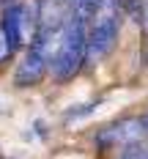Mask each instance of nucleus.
<instances>
[{"mask_svg":"<svg viewBox=\"0 0 148 159\" xmlns=\"http://www.w3.org/2000/svg\"><path fill=\"white\" fill-rule=\"evenodd\" d=\"M88 63V22L74 14H66L58 47L49 61V74L55 82H69Z\"/></svg>","mask_w":148,"mask_h":159,"instance_id":"f257e3e1","label":"nucleus"},{"mask_svg":"<svg viewBox=\"0 0 148 159\" xmlns=\"http://www.w3.org/2000/svg\"><path fill=\"white\" fill-rule=\"evenodd\" d=\"M38 30V3H19L11 0L3 6V14H0V33L6 36L11 52H19L25 44H30L33 36Z\"/></svg>","mask_w":148,"mask_h":159,"instance_id":"f03ea898","label":"nucleus"},{"mask_svg":"<svg viewBox=\"0 0 148 159\" xmlns=\"http://www.w3.org/2000/svg\"><path fill=\"white\" fill-rule=\"evenodd\" d=\"M121 33V6L118 0H107L96 19L88 22V63H96L113 52Z\"/></svg>","mask_w":148,"mask_h":159,"instance_id":"7ed1b4c3","label":"nucleus"},{"mask_svg":"<svg viewBox=\"0 0 148 159\" xmlns=\"http://www.w3.org/2000/svg\"><path fill=\"white\" fill-rule=\"evenodd\" d=\"M146 137H148L146 121L132 115V118H121V121H115L110 126L99 129L93 143L101 151H123V148H129L134 143H143Z\"/></svg>","mask_w":148,"mask_h":159,"instance_id":"20e7f679","label":"nucleus"},{"mask_svg":"<svg viewBox=\"0 0 148 159\" xmlns=\"http://www.w3.org/2000/svg\"><path fill=\"white\" fill-rule=\"evenodd\" d=\"M104 3H107V0H69V14L91 22V19L99 16V11L104 8Z\"/></svg>","mask_w":148,"mask_h":159,"instance_id":"39448f33","label":"nucleus"},{"mask_svg":"<svg viewBox=\"0 0 148 159\" xmlns=\"http://www.w3.org/2000/svg\"><path fill=\"white\" fill-rule=\"evenodd\" d=\"M118 159H148V143L143 140V143H134L129 148H123Z\"/></svg>","mask_w":148,"mask_h":159,"instance_id":"423d86ee","label":"nucleus"},{"mask_svg":"<svg viewBox=\"0 0 148 159\" xmlns=\"http://www.w3.org/2000/svg\"><path fill=\"white\" fill-rule=\"evenodd\" d=\"M11 55H14V52H11V47H8V41H6V36L0 33V66L6 63V61H8Z\"/></svg>","mask_w":148,"mask_h":159,"instance_id":"0eeeda50","label":"nucleus"},{"mask_svg":"<svg viewBox=\"0 0 148 159\" xmlns=\"http://www.w3.org/2000/svg\"><path fill=\"white\" fill-rule=\"evenodd\" d=\"M143 22H146V28H148V0H143Z\"/></svg>","mask_w":148,"mask_h":159,"instance_id":"6e6552de","label":"nucleus"}]
</instances>
